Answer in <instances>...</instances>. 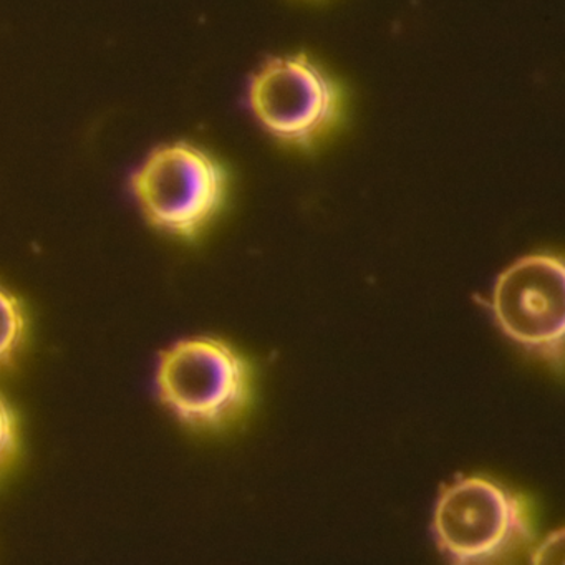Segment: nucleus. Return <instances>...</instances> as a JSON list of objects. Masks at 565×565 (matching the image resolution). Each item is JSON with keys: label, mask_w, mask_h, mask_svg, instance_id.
<instances>
[{"label": "nucleus", "mask_w": 565, "mask_h": 565, "mask_svg": "<svg viewBox=\"0 0 565 565\" xmlns=\"http://www.w3.org/2000/svg\"><path fill=\"white\" fill-rule=\"evenodd\" d=\"M130 190L151 226L193 241L223 207L227 174L203 148L173 141L141 161L131 173Z\"/></svg>", "instance_id": "obj_2"}, {"label": "nucleus", "mask_w": 565, "mask_h": 565, "mask_svg": "<svg viewBox=\"0 0 565 565\" xmlns=\"http://www.w3.org/2000/svg\"><path fill=\"white\" fill-rule=\"evenodd\" d=\"M247 102L267 134L296 148L316 147L342 114L335 81L303 54L264 62L250 77Z\"/></svg>", "instance_id": "obj_4"}, {"label": "nucleus", "mask_w": 565, "mask_h": 565, "mask_svg": "<svg viewBox=\"0 0 565 565\" xmlns=\"http://www.w3.org/2000/svg\"><path fill=\"white\" fill-rule=\"evenodd\" d=\"M18 451V426L14 413L2 396H0V472L11 465Z\"/></svg>", "instance_id": "obj_7"}, {"label": "nucleus", "mask_w": 565, "mask_h": 565, "mask_svg": "<svg viewBox=\"0 0 565 565\" xmlns=\"http://www.w3.org/2000/svg\"><path fill=\"white\" fill-rule=\"evenodd\" d=\"M491 310L499 329L535 355L562 362L565 270L561 257L532 254L499 274Z\"/></svg>", "instance_id": "obj_5"}, {"label": "nucleus", "mask_w": 565, "mask_h": 565, "mask_svg": "<svg viewBox=\"0 0 565 565\" xmlns=\"http://www.w3.org/2000/svg\"><path fill=\"white\" fill-rule=\"evenodd\" d=\"M157 390L181 422L220 429L246 412L253 375L244 356L223 340L193 337L161 352Z\"/></svg>", "instance_id": "obj_1"}, {"label": "nucleus", "mask_w": 565, "mask_h": 565, "mask_svg": "<svg viewBox=\"0 0 565 565\" xmlns=\"http://www.w3.org/2000/svg\"><path fill=\"white\" fill-rule=\"evenodd\" d=\"M25 310L21 299L0 286V366L8 365L25 335Z\"/></svg>", "instance_id": "obj_6"}, {"label": "nucleus", "mask_w": 565, "mask_h": 565, "mask_svg": "<svg viewBox=\"0 0 565 565\" xmlns=\"http://www.w3.org/2000/svg\"><path fill=\"white\" fill-rule=\"evenodd\" d=\"M433 537L452 564H491L514 554L532 539L527 505L488 478L456 479L433 511Z\"/></svg>", "instance_id": "obj_3"}]
</instances>
